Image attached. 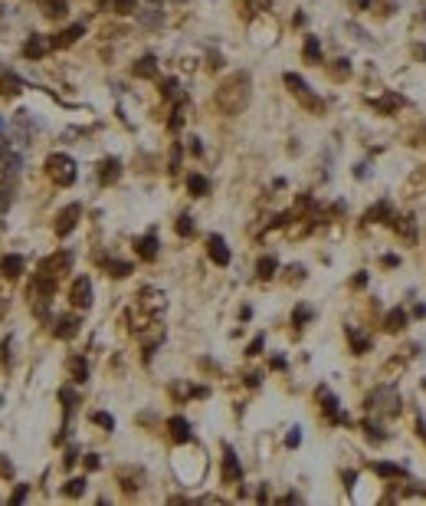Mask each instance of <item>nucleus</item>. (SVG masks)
<instances>
[{
    "instance_id": "8",
    "label": "nucleus",
    "mask_w": 426,
    "mask_h": 506,
    "mask_svg": "<svg viewBox=\"0 0 426 506\" xmlns=\"http://www.w3.org/2000/svg\"><path fill=\"white\" fill-rule=\"evenodd\" d=\"M50 46H53V43H50V40H46V37H33V40H26L23 53H26V56L33 59V56H43V53L50 50Z\"/></svg>"
},
{
    "instance_id": "22",
    "label": "nucleus",
    "mask_w": 426,
    "mask_h": 506,
    "mask_svg": "<svg viewBox=\"0 0 426 506\" xmlns=\"http://www.w3.org/2000/svg\"><path fill=\"white\" fill-rule=\"evenodd\" d=\"M177 233H180V237H190V233H193V224H190L187 214H180V217H177Z\"/></svg>"
},
{
    "instance_id": "33",
    "label": "nucleus",
    "mask_w": 426,
    "mask_h": 506,
    "mask_svg": "<svg viewBox=\"0 0 426 506\" xmlns=\"http://www.w3.org/2000/svg\"><path fill=\"white\" fill-rule=\"evenodd\" d=\"M115 10L118 13H131L135 10V0H115Z\"/></svg>"
},
{
    "instance_id": "25",
    "label": "nucleus",
    "mask_w": 426,
    "mask_h": 506,
    "mask_svg": "<svg viewBox=\"0 0 426 506\" xmlns=\"http://www.w3.org/2000/svg\"><path fill=\"white\" fill-rule=\"evenodd\" d=\"M374 470H377L380 477H400V474H403V470H400V467H394V463H377Z\"/></svg>"
},
{
    "instance_id": "21",
    "label": "nucleus",
    "mask_w": 426,
    "mask_h": 506,
    "mask_svg": "<svg viewBox=\"0 0 426 506\" xmlns=\"http://www.w3.org/2000/svg\"><path fill=\"white\" fill-rule=\"evenodd\" d=\"M318 398H321V401H325V404H321V408H325V411H328V414H338V398H331V394H328V391H325V388H321V391H318Z\"/></svg>"
},
{
    "instance_id": "17",
    "label": "nucleus",
    "mask_w": 426,
    "mask_h": 506,
    "mask_svg": "<svg viewBox=\"0 0 426 506\" xmlns=\"http://www.w3.org/2000/svg\"><path fill=\"white\" fill-rule=\"evenodd\" d=\"M20 92V79L17 76H4L0 79V95H17Z\"/></svg>"
},
{
    "instance_id": "31",
    "label": "nucleus",
    "mask_w": 426,
    "mask_h": 506,
    "mask_svg": "<svg viewBox=\"0 0 426 506\" xmlns=\"http://www.w3.org/2000/svg\"><path fill=\"white\" fill-rule=\"evenodd\" d=\"M46 13H50V17H59V13H66V4H62V0H50V4H46Z\"/></svg>"
},
{
    "instance_id": "35",
    "label": "nucleus",
    "mask_w": 426,
    "mask_h": 506,
    "mask_svg": "<svg viewBox=\"0 0 426 506\" xmlns=\"http://www.w3.org/2000/svg\"><path fill=\"white\" fill-rule=\"evenodd\" d=\"M331 73L338 76V79H344V76H347V59H338V66H334Z\"/></svg>"
},
{
    "instance_id": "2",
    "label": "nucleus",
    "mask_w": 426,
    "mask_h": 506,
    "mask_svg": "<svg viewBox=\"0 0 426 506\" xmlns=\"http://www.w3.org/2000/svg\"><path fill=\"white\" fill-rule=\"evenodd\" d=\"M46 171H50V178L59 181V184H72L75 181V161L69 155H50L46 158Z\"/></svg>"
},
{
    "instance_id": "3",
    "label": "nucleus",
    "mask_w": 426,
    "mask_h": 506,
    "mask_svg": "<svg viewBox=\"0 0 426 506\" xmlns=\"http://www.w3.org/2000/svg\"><path fill=\"white\" fill-rule=\"evenodd\" d=\"M69 296H72V302L79 309H86L89 302H92V283H89V276H79V280L72 283V289H69Z\"/></svg>"
},
{
    "instance_id": "41",
    "label": "nucleus",
    "mask_w": 426,
    "mask_h": 506,
    "mask_svg": "<svg viewBox=\"0 0 426 506\" xmlns=\"http://www.w3.org/2000/svg\"><path fill=\"white\" fill-rule=\"evenodd\" d=\"M86 467H89V470H95V467H99V457L89 454V457H86Z\"/></svg>"
},
{
    "instance_id": "20",
    "label": "nucleus",
    "mask_w": 426,
    "mask_h": 506,
    "mask_svg": "<svg viewBox=\"0 0 426 506\" xmlns=\"http://www.w3.org/2000/svg\"><path fill=\"white\" fill-rule=\"evenodd\" d=\"M305 56H308L312 63H318V56H321V46H318V40H315V37H308V40H305Z\"/></svg>"
},
{
    "instance_id": "10",
    "label": "nucleus",
    "mask_w": 426,
    "mask_h": 506,
    "mask_svg": "<svg viewBox=\"0 0 426 506\" xmlns=\"http://www.w3.org/2000/svg\"><path fill=\"white\" fill-rule=\"evenodd\" d=\"M138 253H141L144 260H154V256H158V237H154V233H148V237L138 240Z\"/></svg>"
},
{
    "instance_id": "26",
    "label": "nucleus",
    "mask_w": 426,
    "mask_h": 506,
    "mask_svg": "<svg viewBox=\"0 0 426 506\" xmlns=\"http://www.w3.org/2000/svg\"><path fill=\"white\" fill-rule=\"evenodd\" d=\"M10 204H13V188H10V184H4V188H0V211H7Z\"/></svg>"
},
{
    "instance_id": "11",
    "label": "nucleus",
    "mask_w": 426,
    "mask_h": 506,
    "mask_svg": "<svg viewBox=\"0 0 426 506\" xmlns=\"http://www.w3.org/2000/svg\"><path fill=\"white\" fill-rule=\"evenodd\" d=\"M75 332H79V319H75V316L59 319V329H56V335H59V339H72Z\"/></svg>"
},
{
    "instance_id": "6",
    "label": "nucleus",
    "mask_w": 426,
    "mask_h": 506,
    "mask_svg": "<svg viewBox=\"0 0 426 506\" xmlns=\"http://www.w3.org/2000/svg\"><path fill=\"white\" fill-rule=\"evenodd\" d=\"M223 474H226V480H233V483L243 477V470H240V460H236V454H233L229 447H226V457H223Z\"/></svg>"
},
{
    "instance_id": "7",
    "label": "nucleus",
    "mask_w": 426,
    "mask_h": 506,
    "mask_svg": "<svg viewBox=\"0 0 426 506\" xmlns=\"http://www.w3.org/2000/svg\"><path fill=\"white\" fill-rule=\"evenodd\" d=\"M167 427H171V437L174 441H180V444L190 441V424H187L184 418H171V421H167Z\"/></svg>"
},
{
    "instance_id": "23",
    "label": "nucleus",
    "mask_w": 426,
    "mask_h": 506,
    "mask_svg": "<svg viewBox=\"0 0 426 506\" xmlns=\"http://www.w3.org/2000/svg\"><path fill=\"white\" fill-rule=\"evenodd\" d=\"M20 164H23V161H20V155H7V158H4L7 175H20Z\"/></svg>"
},
{
    "instance_id": "44",
    "label": "nucleus",
    "mask_w": 426,
    "mask_h": 506,
    "mask_svg": "<svg viewBox=\"0 0 426 506\" xmlns=\"http://www.w3.org/2000/svg\"><path fill=\"white\" fill-rule=\"evenodd\" d=\"M0 128H4V122H0Z\"/></svg>"
},
{
    "instance_id": "18",
    "label": "nucleus",
    "mask_w": 426,
    "mask_h": 506,
    "mask_svg": "<svg viewBox=\"0 0 426 506\" xmlns=\"http://www.w3.org/2000/svg\"><path fill=\"white\" fill-rule=\"evenodd\" d=\"M276 266H279V263H276V256H262V260H259V266H256V273H259L262 280H269V276L276 273Z\"/></svg>"
},
{
    "instance_id": "34",
    "label": "nucleus",
    "mask_w": 426,
    "mask_h": 506,
    "mask_svg": "<svg viewBox=\"0 0 426 506\" xmlns=\"http://www.w3.org/2000/svg\"><path fill=\"white\" fill-rule=\"evenodd\" d=\"M308 316H312V313H308V306H298V309H295V316H292V319H295V325H302Z\"/></svg>"
},
{
    "instance_id": "24",
    "label": "nucleus",
    "mask_w": 426,
    "mask_h": 506,
    "mask_svg": "<svg viewBox=\"0 0 426 506\" xmlns=\"http://www.w3.org/2000/svg\"><path fill=\"white\" fill-rule=\"evenodd\" d=\"M161 20H164V17H161V10H148V13H141V23H144V26H161Z\"/></svg>"
},
{
    "instance_id": "29",
    "label": "nucleus",
    "mask_w": 426,
    "mask_h": 506,
    "mask_svg": "<svg viewBox=\"0 0 426 506\" xmlns=\"http://www.w3.org/2000/svg\"><path fill=\"white\" fill-rule=\"evenodd\" d=\"M92 421H95V424H102V427H108V431H111V427H115V421H111V414H105V411H95V414H92Z\"/></svg>"
},
{
    "instance_id": "19",
    "label": "nucleus",
    "mask_w": 426,
    "mask_h": 506,
    "mask_svg": "<svg viewBox=\"0 0 426 506\" xmlns=\"http://www.w3.org/2000/svg\"><path fill=\"white\" fill-rule=\"evenodd\" d=\"M118 171H122V164H118L115 158H108V161L102 164V181H105V184H108V181H115V178H118Z\"/></svg>"
},
{
    "instance_id": "32",
    "label": "nucleus",
    "mask_w": 426,
    "mask_h": 506,
    "mask_svg": "<svg viewBox=\"0 0 426 506\" xmlns=\"http://www.w3.org/2000/svg\"><path fill=\"white\" fill-rule=\"evenodd\" d=\"M82 490H86V480H69V487H66V493L69 496H79Z\"/></svg>"
},
{
    "instance_id": "38",
    "label": "nucleus",
    "mask_w": 426,
    "mask_h": 506,
    "mask_svg": "<svg viewBox=\"0 0 426 506\" xmlns=\"http://www.w3.org/2000/svg\"><path fill=\"white\" fill-rule=\"evenodd\" d=\"M164 95H177V82H174V79L164 82Z\"/></svg>"
},
{
    "instance_id": "12",
    "label": "nucleus",
    "mask_w": 426,
    "mask_h": 506,
    "mask_svg": "<svg viewBox=\"0 0 426 506\" xmlns=\"http://www.w3.org/2000/svg\"><path fill=\"white\" fill-rule=\"evenodd\" d=\"M79 37H82V23H75V26H69L66 33H59V37L53 40V46H69V43H75Z\"/></svg>"
},
{
    "instance_id": "39",
    "label": "nucleus",
    "mask_w": 426,
    "mask_h": 506,
    "mask_svg": "<svg viewBox=\"0 0 426 506\" xmlns=\"http://www.w3.org/2000/svg\"><path fill=\"white\" fill-rule=\"evenodd\" d=\"M298 441H302V434H298V427H295V431H292V434H289V437H285V444H289V447H295V444H298Z\"/></svg>"
},
{
    "instance_id": "28",
    "label": "nucleus",
    "mask_w": 426,
    "mask_h": 506,
    "mask_svg": "<svg viewBox=\"0 0 426 506\" xmlns=\"http://www.w3.org/2000/svg\"><path fill=\"white\" fill-rule=\"evenodd\" d=\"M394 227H397V230H400V233H403V237H407V240L413 237V224H410V217H400V220H397Z\"/></svg>"
},
{
    "instance_id": "30",
    "label": "nucleus",
    "mask_w": 426,
    "mask_h": 506,
    "mask_svg": "<svg viewBox=\"0 0 426 506\" xmlns=\"http://www.w3.org/2000/svg\"><path fill=\"white\" fill-rule=\"evenodd\" d=\"M108 269H111V276H128V273H131V266H128V263H122V260H118V263H108Z\"/></svg>"
},
{
    "instance_id": "43",
    "label": "nucleus",
    "mask_w": 426,
    "mask_h": 506,
    "mask_svg": "<svg viewBox=\"0 0 426 506\" xmlns=\"http://www.w3.org/2000/svg\"><path fill=\"white\" fill-rule=\"evenodd\" d=\"M0 155H7V138H0Z\"/></svg>"
},
{
    "instance_id": "40",
    "label": "nucleus",
    "mask_w": 426,
    "mask_h": 506,
    "mask_svg": "<svg viewBox=\"0 0 426 506\" xmlns=\"http://www.w3.org/2000/svg\"><path fill=\"white\" fill-rule=\"evenodd\" d=\"M259 349H262V335L253 339V345H249V355H259Z\"/></svg>"
},
{
    "instance_id": "36",
    "label": "nucleus",
    "mask_w": 426,
    "mask_h": 506,
    "mask_svg": "<svg viewBox=\"0 0 426 506\" xmlns=\"http://www.w3.org/2000/svg\"><path fill=\"white\" fill-rule=\"evenodd\" d=\"M62 401H66V408H75V394L69 391V388H62V394H59Z\"/></svg>"
},
{
    "instance_id": "42",
    "label": "nucleus",
    "mask_w": 426,
    "mask_h": 506,
    "mask_svg": "<svg viewBox=\"0 0 426 506\" xmlns=\"http://www.w3.org/2000/svg\"><path fill=\"white\" fill-rule=\"evenodd\" d=\"M413 53H416L420 59H426V46H413Z\"/></svg>"
},
{
    "instance_id": "5",
    "label": "nucleus",
    "mask_w": 426,
    "mask_h": 506,
    "mask_svg": "<svg viewBox=\"0 0 426 506\" xmlns=\"http://www.w3.org/2000/svg\"><path fill=\"white\" fill-rule=\"evenodd\" d=\"M207 250H210V260L213 263H220V266H226V263H229V250H226V244H223V237H210V240H207Z\"/></svg>"
},
{
    "instance_id": "37",
    "label": "nucleus",
    "mask_w": 426,
    "mask_h": 506,
    "mask_svg": "<svg viewBox=\"0 0 426 506\" xmlns=\"http://www.w3.org/2000/svg\"><path fill=\"white\" fill-rule=\"evenodd\" d=\"M351 33H354V37H358V40H364V43H374V40H371V37H367V33H364V30H361V26H354V23H351Z\"/></svg>"
},
{
    "instance_id": "14",
    "label": "nucleus",
    "mask_w": 426,
    "mask_h": 506,
    "mask_svg": "<svg viewBox=\"0 0 426 506\" xmlns=\"http://www.w3.org/2000/svg\"><path fill=\"white\" fill-rule=\"evenodd\" d=\"M154 69H158V59L154 56H141L135 63V76H144V79H148V76H154Z\"/></svg>"
},
{
    "instance_id": "16",
    "label": "nucleus",
    "mask_w": 426,
    "mask_h": 506,
    "mask_svg": "<svg viewBox=\"0 0 426 506\" xmlns=\"http://www.w3.org/2000/svg\"><path fill=\"white\" fill-rule=\"evenodd\" d=\"M0 269H4V276H20V269H23V260H20V256H4Z\"/></svg>"
},
{
    "instance_id": "13",
    "label": "nucleus",
    "mask_w": 426,
    "mask_h": 506,
    "mask_svg": "<svg viewBox=\"0 0 426 506\" xmlns=\"http://www.w3.org/2000/svg\"><path fill=\"white\" fill-rule=\"evenodd\" d=\"M69 372H72V378H75V381H86V378H89V365H86V358H82V355L69 358Z\"/></svg>"
},
{
    "instance_id": "1",
    "label": "nucleus",
    "mask_w": 426,
    "mask_h": 506,
    "mask_svg": "<svg viewBox=\"0 0 426 506\" xmlns=\"http://www.w3.org/2000/svg\"><path fill=\"white\" fill-rule=\"evenodd\" d=\"M246 102H249V76L246 73H233L220 89H216V106L229 115L243 112Z\"/></svg>"
},
{
    "instance_id": "9",
    "label": "nucleus",
    "mask_w": 426,
    "mask_h": 506,
    "mask_svg": "<svg viewBox=\"0 0 426 506\" xmlns=\"http://www.w3.org/2000/svg\"><path fill=\"white\" fill-rule=\"evenodd\" d=\"M403 322H407V313H403V309H390L387 319H383V329L387 332H400Z\"/></svg>"
},
{
    "instance_id": "15",
    "label": "nucleus",
    "mask_w": 426,
    "mask_h": 506,
    "mask_svg": "<svg viewBox=\"0 0 426 506\" xmlns=\"http://www.w3.org/2000/svg\"><path fill=\"white\" fill-rule=\"evenodd\" d=\"M187 188H190V194H193V197H204V194L210 191V184H207V178H204V175H190Z\"/></svg>"
},
{
    "instance_id": "4",
    "label": "nucleus",
    "mask_w": 426,
    "mask_h": 506,
    "mask_svg": "<svg viewBox=\"0 0 426 506\" xmlns=\"http://www.w3.org/2000/svg\"><path fill=\"white\" fill-rule=\"evenodd\" d=\"M79 214H82V207L79 204H69L66 211L59 214V220H56V233H59V237H66L69 230H72L75 227V220H79Z\"/></svg>"
},
{
    "instance_id": "45",
    "label": "nucleus",
    "mask_w": 426,
    "mask_h": 506,
    "mask_svg": "<svg viewBox=\"0 0 426 506\" xmlns=\"http://www.w3.org/2000/svg\"><path fill=\"white\" fill-rule=\"evenodd\" d=\"M154 4H161V0H154Z\"/></svg>"
},
{
    "instance_id": "27",
    "label": "nucleus",
    "mask_w": 426,
    "mask_h": 506,
    "mask_svg": "<svg viewBox=\"0 0 426 506\" xmlns=\"http://www.w3.org/2000/svg\"><path fill=\"white\" fill-rule=\"evenodd\" d=\"M351 345H354V352H358V355H361V352H367V345H371V342H367L364 335H358V332L351 329Z\"/></svg>"
}]
</instances>
